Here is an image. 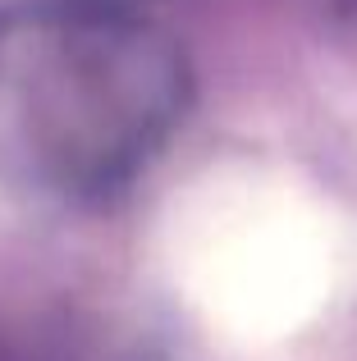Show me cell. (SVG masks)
<instances>
[{
    "mask_svg": "<svg viewBox=\"0 0 357 361\" xmlns=\"http://www.w3.org/2000/svg\"><path fill=\"white\" fill-rule=\"evenodd\" d=\"M193 73L128 0L0 14V174L51 197L124 188L188 115Z\"/></svg>",
    "mask_w": 357,
    "mask_h": 361,
    "instance_id": "obj_1",
    "label": "cell"
}]
</instances>
